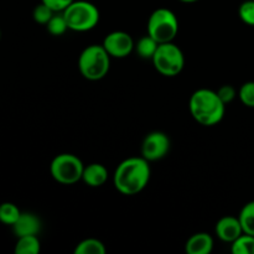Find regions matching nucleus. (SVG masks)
Returning <instances> with one entry per match:
<instances>
[{
    "label": "nucleus",
    "instance_id": "26",
    "mask_svg": "<svg viewBox=\"0 0 254 254\" xmlns=\"http://www.w3.org/2000/svg\"><path fill=\"white\" fill-rule=\"evenodd\" d=\"M179 1L185 2V4H193V2H197L200 1V0H179Z\"/></svg>",
    "mask_w": 254,
    "mask_h": 254
},
{
    "label": "nucleus",
    "instance_id": "25",
    "mask_svg": "<svg viewBox=\"0 0 254 254\" xmlns=\"http://www.w3.org/2000/svg\"><path fill=\"white\" fill-rule=\"evenodd\" d=\"M41 1L51 7L54 11L62 12L73 0H41Z\"/></svg>",
    "mask_w": 254,
    "mask_h": 254
},
{
    "label": "nucleus",
    "instance_id": "13",
    "mask_svg": "<svg viewBox=\"0 0 254 254\" xmlns=\"http://www.w3.org/2000/svg\"><path fill=\"white\" fill-rule=\"evenodd\" d=\"M213 245L212 236L206 232H197L186 241L185 251L188 254H210Z\"/></svg>",
    "mask_w": 254,
    "mask_h": 254
},
{
    "label": "nucleus",
    "instance_id": "11",
    "mask_svg": "<svg viewBox=\"0 0 254 254\" xmlns=\"http://www.w3.org/2000/svg\"><path fill=\"white\" fill-rule=\"evenodd\" d=\"M16 237L22 236H37L41 231V220L32 212H21L16 222L12 225Z\"/></svg>",
    "mask_w": 254,
    "mask_h": 254
},
{
    "label": "nucleus",
    "instance_id": "19",
    "mask_svg": "<svg viewBox=\"0 0 254 254\" xmlns=\"http://www.w3.org/2000/svg\"><path fill=\"white\" fill-rule=\"evenodd\" d=\"M21 215V211L15 203L12 202H2L0 205V222L2 225L11 226L17 221V218Z\"/></svg>",
    "mask_w": 254,
    "mask_h": 254
},
{
    "label": "nucleus",
    "instance_id": "9",
    "mask_svg": "<svg viewBox=\"0 0 254 254\" xmlns=\"http://www.w3.org/2000/svg\"><path fill=\"white\" fill-rule=\"evenodd\" d=\"M102 45L112 59H126L134 51L135 41L130 34L117 30L106 35Z\"/></svg>",
    "mask_w": 254,
    "mask_h": 254
},
{
    "label": "nucleus",
    "instance_id": "21",
    "mask_svg": "<svg viewBox=\"0 0 254 254\" xmlns=\"http://www.w3.org/2000/svg\"><path fill=\"white\" fill-rule=\"evenodd\" d=\"M238 98L243 106L254 108V81H248L238 89Z\"/></svg>",
    "mask_w": 254,
    "mask_h": 254
},
{
    "label": "nucleus",
    "instance_id": "15",
    "mask_svg": "<svg viewBox=\"0 0 254 254\" xmlns=\"http://www.w3.org/2000/svg\"><path fill=\"white\" fill-rule=\"evenodd\" d=\"M41 243L37 236H22L17 237L14 252L16 254H39Z\"/></svg>",
    "mask_w": 254,
    "mask_h": 254
},
{
    "label": "nucleus",
    "instance_id": "20",
    "mask_svg": "<svg viewBox=\"0 0 254 254\" xmlns=\"http://www.w3.org/2000/svg\"><path fill=\"white\" fill-rule=\"evenodd\" d=\"M45 26L52 36H61L68 30V25H67V21L62 12H55L54 16L50 19V21Z\"/></svg>",
    "mask_w": 254,
    "mask_h": 254
},
{
    "label": "nucleus",
    "instance_id": "12",
    "mask_svg": "<svg viewBox=\"0 0 254 254\" xmlns=\"http://www.w3.org/2000/svg\"><path fill=\"white\" fill-rule=\"evenodd\" d=\"M108 170L103 164L92 163L84 166L82 181L89 188H101L108 180Z\"/></svg>",
    "mask_w": 254,
    "mask_h": 254
},
{
    "label": "nucleus",
    "instance_id": "24",
    "mask_svg": "<svg viewBox=\"0 0 254 254\" xmlns=\"http://www.w3.org/2000/svg\"><path fill=\"white\" fill-rule=\"evenodd\" d=\"M217 94L221 98V101L227 106L232 101H235L236 97H238V91L231 84H223L217 89Z\"/></svg>",
    "mask_w": 254,
    "mask_h": 254
},
{
    "label": "nucleus",
    "instance_id": "22",
    "mask_svg": "<svg viewBox=\"0 0 254 254\" xmlns=\"http://www.w3.org/2000/svg\"><path fill=\"white\" fill-rule=\"evenodd\" d=\"M55 12L56 11H54L51 7L47 6L46 4H44V2L41 1L40 4H37L36 6H35L34 11H32V17H34V20L37 24L46 25L47 22L50 21V19L54 16Z\"/></svg>",
    "mask_w": 254,
    "mask_h": 254
},
{
    "label": "nucleus",
    "instance_id": "27",
    "mask_svg": "<svg viewBox=\"0 0 254 254\" xmlns=\"http://www.w3.org/2000/svg\"><path fill=\"white\" fill-rule=\"evenodd\" d=\"M0 40H1V30H0Z\"/></svg>",
    "mask_w": 254,
    "mask_h": 254
},
{
    "label": "nucleus",
    "instance_id": "10",
    "mask_svg": "<svg viewBox=\"0 0 254 254\" xmlns=\"http://www.w3.org/2000/svg\"><path fill=\"white\" fill-rule=\"evenodd\" d=\"M215 233L218 240L226 243H232L233 241L237 240L243 232L242 225L238 218V216H225L220 218L215 226Z\"/></svg>",
    "mask_w": 254,
    "mask_h": 254
},
{
    "label": "nucleus",
    "instance_id": "3",
    "mask_svg": "<svg viewBox=\"0 0 254 254\" xmlns=\"http://www.w3.org/2000/svg\"><path fill=\"white\" fill-rule=\"evenodd\" d=\"M111 59L103 45H89L78 56V69L88 81H99L108 74Z\"/></svg>",
    "mask_w": 254,
    "mask_h": 254
},
{
    "label": "nucleus",
    "instance_id": "6",
    "mask_svg": "<svg viewBox=\"0 0 254 254\" xmlns=\"http://www.w3.org/2000/svg\"><path fill=\"white\" fill-rule=\"evenodd\" d=\"M84 165L74 154L62 153L55 156L50 164V173L55 181L62 185H73L82 180Z\"/></svg>",
    "mask_w": 254,
    "mask_h": 254
},
{
    "label": "nucleus",
    "instance_id": "23",
    "mask_svg": "<svg viewBox=\"0 0 254 254\" xmlns=\"http://www.w3.org/2000/svg\"><path fill=\"white\" fill-rule=\"evenodd\" d=\"M240 19L245 24L254 26V0H246L238 7Z\"/></svg>",
    "mask_w": 254,
    "mask_h": 254
},
{
    "label": "nucleus",
    "instance_id": "4",
    "mask_svg": "<svg viewBox=\"0 0 254 254\" xmlns=\"http://www.w3.org/2000/svg\"><path fill=\"white\" fill-rule=\"evenodd\" d=\"M62 14L68 25V30L76 32L91 31L101 19L98 7L87 0H73Z\"/></svg>",
    "mask_w": 254,
    "mask_h": 254
},
{
    "label": "nucleus",
    "instance_id": "17",
    "mask_svg": "<svg viewBox=\"0 0 254 254\" xmlns=\"http://www.w3.org/2000/svg\"><path fill=\"white\" fill-rule=\"evenodd\" d=\"M231 252L233 254H254V236L242 233L231 243Z\"/></svg>",
    "mask_w": 254,
    "mask_h": 254
},
{
    "label": "nucleus",
    "instance_id": "16",
    "mask_svg": "<svg viewBox=\"0 0 254 254\" xmlns=\"http://www.w3.org/2000/svg\"><path fill=\"white\" fill-rule=\"evenodd\" d=\"M106 252V246L97 238H86L77 243L74 248V254H104Z\"/></svg>",
    "mask_w": 254,
    "mask_h": 254
},
{
    "label": "nucleus",
    "instance_id": "1",
    "mask_svg": "<svg viewBox=\"0 0 254 254\" xmlns=\"http://www.w3.org/2000/svg\"><path fill=\"white\" fill-rule=\"evenodd\" d=\"M150 175L149 161L143 156H131L117 166L113 174L114 188L122 195H138L148 186Z\"/></svg>",
    "mask_w": 254,
    "mask_h": 254
},
{
    "label": "nucleus",
    "instance_id": "5",
    "mask_svg": "<svg viewBox=\"0 0 254 254\" xmlns=\"http://www.w3.org/2000/svg\"><path fill=\"white\" fill-rule=\"evenodd\" d=\"M179 32V20L173 10L158 7L148 19V35L159 44L173 42Z\"/></svg>",
    "mask_w": 254,
    "mask_h": 254
},
{
    "label": "nucleus",
    "instance_id": "18",
    "mask_svg": "<svg viewBox=\"0 0 254 254\" xmlns=\"http://www.w3.org/2000/svg\"><path fill=\"white\" fill-rule=\"evenodd\" d=\"M238 218L242 225L243 232L254 236V200L243 206Z\"/></svg>",
    "mask_w": 254,
    "mask_h": 254
},
{
    "label": "nucleus",
    "instance_id": "7",
    "mask_svg": "<svg viewBox=\"0 0 254 254\" xmlns=\"http://www.w3.org/2000/svg\"><path fill=\"white\" fill-rule=\"evenodd\" d=\"M151 62L160 74L165 77H175L183 72L185 56L178 45L174 42H166L159 44Z\"/></svg>",
    "mask_w": 254,
    "mask_h": 254
},
{
    "label": "nucleus",
    "instance_id": "2",
    "mask_svg": "<svg viewBox=\"0 0 254 254\" xmlns=\"http://www.w3.org/2000/svg\"><path fill=\"white\" fill-rule=\"evenodd\" d=\"M192 118L203 127L217 126L226 113V104L221 101L217 91L200 88L193 92L189 101Z\"/></svg>",
    "mask_w": 254,
    "mask_h": 254
},
{
    "label": "nucleus",
    "instance_id": "14",
    "mask_svg": "<svg viewBox=\"0 0 254 254\" xmlns=\"http://www.w3.org/2000/svg\"><path fill=\"white\" fill-rule=\"evenodd\" d=\"M159 42L154 40L150 35H145V36L140 37L138 41L135 42L134 46V51L136 52L140 59L143 60H151L155 55L156 50H158Z\"/></svg>",
    "mask_w": 254,
    "mask_h": 254
},
{
    "label": "nucleus",
    "instance_id": "8",
    "mask_svg": "<svg viewBox=\"0 0 254 254\" xmlns=\"http://www.w3.org/2000/svg\"><path fill=\"white\" fill-rule=\"evenodd\" d=\"M171 141L170 138L164 131H151L146 134L141 143V156L151 163V161H158L165 158L170 151Z\"/></svg>",
    "mask_w": 254,
    "mask_h": 254
}]
</instances>
